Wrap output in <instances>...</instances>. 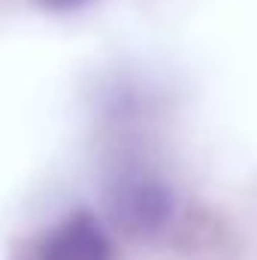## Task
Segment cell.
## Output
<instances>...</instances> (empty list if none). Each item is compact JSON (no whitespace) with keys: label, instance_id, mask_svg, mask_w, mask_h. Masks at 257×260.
I'll return each mask as SVG.
<instances>
[{"label":"cell","instance_id":"obj_2","mask_svg":"<svg viewBox=\"0 0 257 260\" xmlns=\"http://www.w3.org/2000/svg\"><path fill=\"white\" fill-rule=\"evenodd\" d=\"M37 260H112V245L100 221L79 209L43 236Z\"/></svg>","mask_w":257,"mask_h":260},{"label":"cell","instance_id":"obj_1","mask_svg":"<svg viewBox=\"0 0 257 260\" xmlns=\"http://www.w3.org/2000/svg\"><path fill=\"white\" fill-rule=\"evenodd\" d=\"M112 215L130 233H154L173 215V194L151 176H127L118 182L112 197Z\"/></svg>","mask_w":257,"mask_h":260},{"label":"cell","instance_id":"obj_3","mask_svg":"<svg viewBox=\"0 0 257 260\" xmlns=\"http://www.w3.org/2000/svg\"><path fill=\"white\" fill-rule=\"evenodd\" d=\"M37 3L46 6V9H52V12H73V9L88 6L91 0H37Z\"/></svg>","mask_w":257,"mask_h":260}]
</instances>
